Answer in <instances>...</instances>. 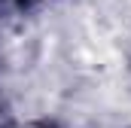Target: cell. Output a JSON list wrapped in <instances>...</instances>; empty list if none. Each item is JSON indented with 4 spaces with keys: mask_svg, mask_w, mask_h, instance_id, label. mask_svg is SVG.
Masks as SVG:
<instances>
[{
    "mask_svg": "<svg viewBox=\"0 0 131 128\" xmlns=\"http://www.w3.org/2000/svg\"><path fill=\"white\" fill-rule=\"evenodd\" d=\"M21 6H25V0H0V15L15 12V9H21Z\"/></svg>",
    "mask_w": 131,
    "mask_h": 128,
    "instance_id": "obj_1",
    "label": "cell"
},
{
    "mask_svg": "<svg viewBox=\"0 0 131 128\" xmlns=\"http://www.w3.org/2000/svg\"><path fill=\"white\" fill-rule=\"evenodd\" d=\"M37 128H58V125H37Z\"/></svg>",
    "mask_w": 131,
    "mask_h": 128,
    "instance_id": "obj_2",
    "label": "cell"
}]
</instances>
